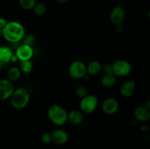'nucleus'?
<instances>
[{"mask_svg": "<svg viewBox=\"0 0 150 149\" xmlns=\"http://www.w3.org/2000/svg\"><path fill=\"white\" fill-rule=\"evenodd\" d=\"M1 35L7 42L16 43L21 41L25 35L24 27L18 21L7 22L6 26L2 29Z\"/></svg>", "mask_w": 150, "mask_h": 149, "instance_id": "nucleus-1", "label": "nucleus"}, {"mask_svg": "<svg viewBox=\"0 0 150 149\" xmlns=\"http://www.w3.org/2000/svg\"><path fill=\"white\" fill-rule=\"evenodd\" d=\"M10 99L12 106L15 109H23L29 104L30 94L29 91L25 88H18L15 89Z\"/></svg>", "mask_w": 150, "mask_h": 149, "instance_id": "nucleus-2", "label": "nucleus"}, {"mask_svg": "<svg viewBox=\"0 0 150 149\" xmlns=\"http://www.w3.org/2000/svg\"><path fill=\"white\" fill-rule=\"evenodd\" d=\"M47 115L53 124L57 126H63L67 123L68 112L60 105H52L48 108Z\"/></svg>", "mask_w": 150, "mask_h": 149, "instance_id": "nucleus-3", "label": "nucleus"}, {"mask_svg": "<svg viewBox=\"0 0 150 149\" xmlns=\"http://www.w3.org/2000/svg\"><path fill=\"white\" fill-rule=\"evenodd\" d=\"M98 105V99L95 95L87 94L81 99L80 109L82 112L90 114L97 109Z\"/></svg>", "mask_w": 150, "mask_h": 149, "instance_id": "nucleus-4", "label": "nucleus"}, {"mask_svg": "<svg viewBox=\"0 0 150 149\" xmlns=\"http://www.w3.org/2000/svg\"><path fill=\"white\" fill-rule=\"evenodd\" d=\"M68 72L70 77L74 79L83 78L87 74L86 66L81 61H74L70 64Z\"/></svg>", "mask_w": 150, "mask_h": 149, "instance_id": "nucleus-5", "label": "nucleus"}, {"mask_svg": "<svg viewBox=\"0 0 150 149\" xmlns=\"http://www.w3.org/2000/svg\"><path fill=\"white\" fill-rule=\"evenodd\" d=\"M132 70V66L125 60H118L112 64L113 74L116 77H125Z\"/></svg>", "mask_w": 150, "mask_h": 149, "instance_id": "nucleus-6", "label": "nucleus"}, {"mask_svg": "<svg viewBox=\"0 0 150 149\" xmlns=\"http://www.w3.org/2000/svg\"><path fill=\"white\" fill-rule=\"evenodd\" d=\"M15 87L13 82L8 79L0 80V100L8 99L14 91Z\"/></svg>", "mask_w": 150, "mask_h": 149, "instance_id": "nucleus-7", "label": "nucleus"}, {"mask_svg": "<svg viewBox=\"0 0 150 149\" xmlns=\"http://www.w3.org/2000/svg\"><path fill=\"white\" fill-rule=\"evenodd\" d=\"M33 54L34 51L32 46L26 45V44H22L17 48L15 55L18 58V60L21 61L31 60V58L33 56Z\"/></svg>", "mask_w": 150, "mask_h": 149, "instance_id": "nucleus-8", "label": "nucleus"}, {"mask_svg": "<svg viewBox=\"0 0 150 149\" xmlns=\"http://www.w3.org/2000/svg\"><path fill=\"white\" fill-rule=\"evenodd\" d=\"M125 10L122 7L117 6L111 10L110 13V20L114 25L122 24L125 18Z\"/></svg>", "mask_w": 150, "mask_h": 149, "instance_id": "nucleus-9", "label": "nucleus"}, {"mask_svg": "<svg viewBox=\"0 0 150 149\" xmlns=\"http://www.w3.org/2000/svg\"><path fill=\"white\" fill-rule=\"evenodd\" d=\"M119 108V103L114 98L109 97L105 99L102 104V110L107 115H113Z\"/></svg>", "mask_w": 150, "mask_h": 149, "instance_id": "nucleus-10", "label": "nucleus"}, {"mask_svg": "<svg viewBox=\"0 0 150 149\" xmlns=\"http://www.w3.org/2000/svg\"><path fill=\"white\" fill-rule=\"evenodd\" d=\"M51 134V139H52V143H55L57 145H64L68 141L69 136L67 131L62 129H57L54 130Z\"/></svg>", "mask_w": 150, "mask_h": 149, "instance_id": "nucleus-11", "label": "nucleus"}, {"mask_svg": "<svg viewBox=\"0 0 150 149\" xmlns=\"http://www.w3.org/2000/svg\"><path fill=\"white\" fill-rule=\"evenodd\" d=\"M133 115L137 121L146 122L150 118V110L146 107H138L134 110Z\"/></svg>", "mask_w": 150, "mask_h": 149, "instance_id": "nucleus-12", "label": "nucleus"}, {"mask_svg": "<svg viewBox=\"0 0 150 149\" xmlns=\"http://www.w3.org/2000/svg\"><path fill=\"white\" fill-rule=\"evenodd\" d=\"M136 91V81L134 80H128L123 83L120 87V93L124 97H130Z\"/></svg>", "mask_w": 150, "mask_h": 149, "instance_id": "nucleus-13", "label": "nucleus"}, {"mask_svg": "<svg viewBox=\"0 0 150 149\" xmlns=\"http://www.w3.org/2000/svg\"><path fill=\"white\" fill-rule=\"evenodd\" d=\"M83 112L79 110H73L68 112L67 121H70L73 125H79L83 121Z\"/></svg>", "mask_w": 150, "mask_h": 149, "instance_id": "nucleus-14", "label": "nucleus"}, {"mask_svg": "<svg viewBox=\"0 0 150 149\" xmlns=\"http://www.w3.org/2000/svg\"><path fill=\"white\" fill-rule=\"evenodd\" d=\"M102 70V65L98 61L94 60L90 61L86 66V73L88 75H95Z\"/></svg>", "mask_w": 150, "mask_h": 149, "instance_id": "nucleus-15", "label": "nucleus"}, {"mask_svg": "<svg viewBox=\"0 0 150 149\" xmlns=\"http://www.w3.org/2000/svg\"><path fill=\"white\" fill-rule=\"evenodd\" d=\"M13 53L9 47L1 46L0 47V61L2 64L10 62Z\"/></svg>", "mask_w": 150, "mask_h": 149, "instance_id": "nucleus-16", "label": "nucleus"}, {"mask_svg": "<svg viewBox=\"0 0 150 149\" xmlns=\"http://www.w3.org/2000/svg\"><path fill=\"white\" fill-rule=\"evenodd\" d=\"M116 80H117L116 76L113 73H108V74H105L103 76L100 83L103 87L109 89L115 85Z\"/></svg>", "mask_w": 150, "mask_h": 149, "instance_id": "nucleus-17", "label": "nucleus"}, {"mask_svg": "<svg viewBox=\"0 0 150 149\" xmlns=\"http://www.w3.org/2000/svg\"><path fill=\"white\" fill-rule=\"evenodd\" d=\"M21 76V71L19 67H13L7 72V79L10 81L14 82L18 80Z\"/></svg>", "mask_w": 150, "mask_h": 149, "instance_id": "nucleus-18", "label": "nucleus"}, {"mask_svg": "<svg viewBox=\"0 0 150 149\" xmlns=\"http://www.w3.org/2000/svg\"><path fill=\"white\" fill-rule=\"evenodd\" d=\"M19 69L21 72L24 74H29L33 70V64L31 60L28 61H21L19 64Z\"/></svg>", "mask_w": 150, "mask_h": 149, "instance_id": "nucleus-19", "label": "nucleus"}, {"mask_svg": "<svg viewBox=\"0 0 150 149\" xmlns=\"http://www.w3.org/2000/svg\"><path fill=\"white\" fill-rule=\"evenodd\" d=\"M36 3V0H19V5L21 8L26 10L33 9Z\"/></svg>", "mask_w": 150, "mask_h": 149, "instance_id": "nucleus-20", "label": "nucleus"}, {"mask_svg": "<svg viewBox=\"0 0 150 149\" xmlns=\"http://www.w3.org/2000/svg\"><path fill=\"white\" fill-rule=\"evenodd\" d=\"M33 11L35 15L38 16H42L46 12V6L42 2L36 3L35 7H33Z\"/></svg>", "mask_w": 150, "mask_h": 149, "instance_id": "nucleus-21", "label": "nucleus"}, {"mask_svg": "<svg viewBox=\"0 0 150 149\" xmlns=\"http://www.w3.org/2000/svg\"><path fill=\"white\" fill-rule=\"evenodd\" d=\"M76 94L80 99H82L88 94V90L85 86H79L76 89Z\"/></svg>", "mask_w": 150, "mask_h": 149, "instance_id": "nucleus-22", "label": "nucleus"}, {"mask_svg": "<svg viewBox=\"0 0 150 149\" xmlns=\"http://www.w3.org/2000/svg\"><path fill=\"white\" fill-rule=\"evenodd\" d=\"M22 40H23V44L32 46L33 44L35 43V37L31 34H29L27 35H24Z\"/></svg>", "mask_w": 150, "mask_h": 149, "instance_id": "nucleus-23", "label": "nucleus"}, {"mask_svg": "<svg viewBox=\"0 0 150 149\" xmlns=\"http://www.w3.org/2000/svg\"><path fill=\"white\" fill-rule=\"evenodd\" d=\"M41 140L44 144H49V143H52L51 134L50 133H44L41 137Z\"/></svg>", "mask_w": 150, "mask_h": 149, "instance_id": "nucleus-24", "label": "nucleus"}, {"mask_svg": "<svg viewBox=\"0 0 150 149\" xmlns=\"http://www.w3.org/2000/svg\"><path fill=\"white\" fill-rule=\"evenodd\" d=\"M103 70L105 72V74H108V73H113L112 71V64H104L103 67H102Z\"/></svg>", "mask_w": 150, "mask_h": 149, "instance_id": "nucleus-25", "label": "nucleus"}, {"mask_svg": "<svg viewBox=\"0 0 150 149\" xmlns=\"http://www.w3.org/2000/svg\"><path fill=\"white\" fill-rule=\"evenodd\" d=\"M7 23V21L6 20L5 18L0 17V29H2L3 28L6 26Z\"/></svg>", "mask_w": 150, "mask_h": 149, "instance_id": "nucleus-26", "label": "nucleus"}, {"mask_svg": "<svg viewBox=\"0 0 150 149\" xmlns=\"http://www.w3.org/2000/svg\"><path fill=\"white\" fill-rule=\"evenodd\" d=\"M116 31L120 34L122 33V32L124 31V26H122V24L116 25Z\"/></svg>", "mask_w": 150, "mask_h": 149, "instance_id": "nucleus-27", "label": "nucleus"}, {"mask_svg": "<svg viewBox=\"0 0 150 149\" xmlns=\"http://www.w3.org/2000/svg\"><path fill=\"white\" fill-rule=\"evenodd\" d=\"M56 1H57V2H58L59 4H66V3L68 2L70 0H56Z\"/></svg>", "mask_w": 150, "mask_h": 149, "instance_id": "nucleus-28", "label": "nucleus"}, {"mask_svg": "<svg viewBox=\"0 0 150 149\" xmlns=\"http://www.w3.org/2000/svg\"><path fill=\"white\" fill-rule=\"evenodd\" d=\"M142 130H143V131H148L149 130V127L147 126H142Z\"/></svg>", "mask_w": 150, "mask_h": 149, "instance_id": "nucleus-29", "label": "nucleus"}, {"mask_svg": "<svg viewBox=\"0 0 150 149\" xmlns=\"http://www.w3.org/2000/svg\"><path fill=\"white\" fill-rule=\"evenodd\" d=\"M2 65H3V64L1 62V61H0V70H1V67H2Z\"/></svg>", "mask_w": 150, "mask_h": 149, "instance_id": "nucleus-30", "label": "nucleus"}, {"mask_svg": "<svg viewBox=\"0 0 150 149\" xmlns=\"http://www.w3.org/2000/svg\"><path fill=\"white\" fill-rule=\"evenodd\" d=\"M1 32H2V29H0V36H1Z\"/></svg>", "mask_w": 150, "mask_h": 149, "instance_id": "nucleus-31", "label": "nucleus"}]
</instances>
